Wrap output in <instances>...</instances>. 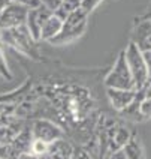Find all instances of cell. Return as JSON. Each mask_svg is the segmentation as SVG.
I'll return each instance as SVG.
<instances>
[{
  "label": "cell",
  "mask_w": 151,
  "mask_h": 159,
  "mask_svg": "<svg viewBox=\"0 0 151 159\" xmlns=\"http://www.w3.org/2000/svg\"><path fill=\"white\" fill-rule=\"evenodd\" d=\"M9 3H11V0H0V14L3 12V9L6 8Z\"/></svg>",
  "instance_id": "obj_25"
},
{
  "label": "cell",
  "mask_w": 151,
  "mask_h": 159,
  "mask_svg": "<svg viewBox=\"0 0 151 159\" xmlns=\"http://www.w3.org/2000/svg\"><path fill=\"white\" fill-rule=\"evenodd\" d=\"M144 54V59H145V62H147V66H148V77L151 80V51H145Z\"/></svg>",
  "instance_id": "obj_22"
},
{
  "label": "cell",
  "mask_w": 151,
  "mask_h": 159,
  "mask_svg": "<svg viewBox=\"0 0 151 159\" xmlns=\"http://www.w3.org/2000/svg\"><path fill=\"white\" fill-rule=\"evenodd\" d=\"M132 42L138 45L142 53L151 51V20H141L139 24H136Z\"/></svg>",
  "instance_id": "obj_10"
},
{
  "label": "cell",
  "mask_w": 151,
  "mask_h": 159,
  "mask_svg": "<svg viewBox=\"0 0 151 159\" xmlns=\"http://www.w3.org/2000/svg\"><path fill=\"white\" fill-rule=\"evenodd\" d=\"M0 48H3V44H2V30H0Z\"/></svg>",
  "instance_id": "obj_26"
},
{
  "label": "cell",
  "mask_w": 151,
  "mask_h": 159,
  "mask_svg": "<svg viewBox=\"0 0 151 159\" xmlns=\"http://www.w3.org/2000/svg\"><path fill=\"white\" fill-rule=\"evenodd\" d=\"M87 18L88 14H85L81 8H78L76 11H73L69 17L63 21V27L60 30V33L54 38L50 44L54 45H66L78 39L87 27Z\"/></svg>",
  "instance_id": "obj_2"
},
{
  "label": "cell",
  "mask_w": 151,
  "mask_h": 159,
  "mask_svg": "<svg viewBox=\"0 0 151 159\" xmlns=\"http://www.w3.org/2000/svg\"><path fill=\"white\" fill-rule=\"evenodd\" d=\"M30 131L33 140H41L45 143H53L58 138L64 137L63 129L53 120L48 119H33L30 120Z\"/></svg>",
  "instance_id": "obj_5"
},
{
  "label": "cell",
  "mask_w": 151,
  "mask_h": 159,
  "mask_svg": "<svg viewBox=\"0 0 151 159\" xmlns=\"http://www.w3.org/2000/svg\"><path fill=\"white\" fill-rule=\"evenodd\" d=\"M136 90H120V89H106V98L111 107L115 111H123L132 104L135 99Z\"/></svg>",
  "instance_id": "obj_9"
},
{
  "label": "cell",
  "mask_w": 151,
  "mask_h": 159,
  "mask_svg": "<svg viewBox=\"0 0 151 159\" xmlns=\"http://www.w3.org/2000/svg\"><path fill=\"white\" fill-rule=\"evenodd\" d=\"M0 159H2V158H0Z\"/></svg>",
  "instance_id": "obj_27"
},
{
  "label": "cell",
  "mask_w": 151,
  "mask_h": 159,
  "mask_svg": "<svg viewBox=\"0 0 151 159\" xmlns=\"http://www.w3.org/2000/svg\"><path fill=\"white\" fill-rule=\"evenodd\" d=\"M141 113L144 119H150L151 117V98H145L141 104Z\"/></svg>",
  "instance_id": "obj_17"
},
{
  "label": "cell",
  "mask_w": 151,
  "mask_h": 159,
  "mask_svg": "<svg viewBox=\"0 0 151 159\" xmlns=\"http://www.w3.org/2000/svg\"><path fill=\"white\" fill-rule=\"evenodd\" d=\"M28 9L30 8H27L21 3L11 2L3 9V12L0 14V30L2 29H12V27H18L24 24Z\"/></svg>",
  "instance_id": "obj_7"
},
{
  "label": "cell",
  "mask_w": 151,
  "mask_h": 159,
  "mask_svg": "<svg viewBox=\"0 0 151 159\" xmlns=\"http://www.w3.org/2000/svg\"><path fill=\"white\" fill-rule=\"evenodd\" d=\"M2 44L17 50L33 62H44V57L39 53L37 42L32 38L26 24H21L12 29H2Z\"/></svg>",
  "instance_id": "obj_1"
},
{
  "label": "cell",
  "mask_w": 151,
  "mask_h": 159,
  "mask_svg": "<svg viewBox=\"0 0 151 159\" xmlns=\"http://www.w3.org/2000/svg\"><path fill=\"white\" fill-rule=\"evenodd\" d=\"M53 14H54L53 11L48 9L46 6H44V5H39V6H36V8L28 9L24 24H26L27 30L30 32L32 38L35 39L36 42L41 41V29H42L45 21L51 17Z\"/></svg>",
  "instance_id": "obj_6"
},
{
  "label": "cell",
  "mask_w": 151,
  "mask_h": 159,
  "mask_svg": "<svg viewBox=\"0 0 151 159\" xmlns=\"http://www.w3.org/2000/svg\"><path fill=\"white\" fill-rule=\"evenodd\" d=\"M103 86L106 89H120V90H136L132 74L129 71V66L126 63L124 51L118 54L112 69L103 78Z\"/></svg>",
  "instance_id": "obj_4"
},
{
  "label": "cell",
  "mask_w": 151,
  "mask_h": 159,
  "mask_svg": "<svg viewBox=\"0 0 151 159\" xmlns=\"http://www.w3.org/2000/svg\"><path fill=\"white\" fill-rule=\"evenodd\" d=\"M0 77L5 80H12V72L9 69L8 62H6V57H5V53H3V48H0Z\"/></svg>",
  "instance_id": "obj_14"
},
{
  "label": "cell",
  "mask_w": 151,
  "mask_h": 159,
  "mask_svg": "<svg viewBox=\"0 0 151 159\" xmlns=\"http://www.w3.org/2000/svg\"><path fill=\"white\" fill-rule=\"evenodd\" d=\"M123 152H124L127 159H144V149L141 141H139V138H138V135L132 134L129 141L124 144Z\"/></svg>",
  "instance_id": "obj_12"
},
{
  "label": "cell",
  "mask_w": 151,
  "mask_h": 159,
  "mask_svg": "<svg viewBox=\"0 0 151 159\" xmlns=\"http://www.w3.org/2000/svg\"><path fill=\"white\" fill-rule=\"evenodd\" d=\"M46 149H48V143L41 141V140H33L32 146H30V152L36 156H39V158L46 152Z\"/></svg>",
  "instance_id": "obj_15"
},
{
  "label": "cell",
  "mask_w": 151,
  "mask_h": 159,
  "mask_svg": "<svg viewBox=\"0 0 151 159\" xmlns=\"http://www.w3.org/2000/svg\"><path fill=\"white\" fill-rule=\"evenodd\" d=\"M72 159H93L87 152L84 150L81 146H75V150H73V155H72Z\"/></svg>",
  "instance_id": "obj_18"
},
{
  "label": "cell",
  "mask_w": 151,
  "mask_h": 159,
  "mask_svg": "<svg viewBox=\"0 0 151 159\" xmlns=\"http://www.w3.org/2000/svg\"><path fill=\"white\" fill-rule=\"evenodd\" d=\"M100 2H102V0H81V9H82L85 14L90 15V14L99 6Z\"/></svg>",
  "instance_id": "obj_16"
},
{
  "label": "cell",
  "mask_w": 151,
  "mask_h": 159,
  "mask_svg": "<svg viewBox=\"0 0 151 159\" xmlns=\"http://www.w3.org/2000/svg\"><path fill=\"white\" fill-rule=\"evenodd\" d=\"M17 159H39V156L33 155L32 152H26V153H21Z\"/></svg>",
  "instance_id": "obj_23"
},
{
  "label": "cell",
  "mask_w": 151,
  "mask_h": 159,
  "mask_svg": "<svg viewBox=\"0 0 151 159\" xmlns=\"http://www.w3.org/2000/svg\"><path fill=\"white\" fill-rule=\"evenodd\" d=\"M78 8H81V0H62L60 6L54 11V15L58 17L62 21H64L73 11H76Z\"/></svg>",
  "instance_id": "obj_13"
},
{
  "label": "cell",
  "mask_w": 151,
  "mask_h": 159,
  "mask_svg": "<svg viewBox=\"0 0 151 159\" xmlns=\"http://www.w3.org/2000/svg\"><path fill=\"white\" fill-rule=\"evenodd\" d=\"M41 2V5H44L46 6L48 9H51V11H55V9L60 6V3H62V0H39Z\"/></svg>",
  "instance_id": "obj_19"
},
{
  "label": "cell",
  "mask_w": 151,
  "mask_h": 159,
  "mask_svg": "<svg viewBox=\"0 0 151 159\" xmlns=\"http://www.w3.org/2000/svg\"><path fill=\"white\" fill-rule=\"evenodd\" d=\"M73 150H75V144L69 138L62 137L50 143L46 152L39 159H72Z\"/></svg>",
  "instance_id": "obj_8"
},
{
  "label": "cell",
  "mask_w": 151,
  "mask_h": 159,
  "mask_svg": "<svg viewBox=\"0 0 151 159\" xmlns=\"http://www.w3.org/2000/svg\"><path fill=\"white\" fill-rule=\"evenodd\" d=\"M144 92H145V98H151V80H148L147 86L144 87Z\"/></svg>",
  "instance_id": "obj_24"
},
{
  "label": "cell",
  "mask_w": 151,
  "mask_h": 159,
  "mask_svg": "<svg viewBox=\"0 0 151 159\" xmlns=\"http://www.w3.org/2000/svg\"><path fill=\"white\" fill-rule=\"evenodd\" d=\"M62 27H63V21L53 14L51 17L45 21L44 26H42V29H41V41L51 42L54 38L60 33Z\"/></svg>",
  "instance_id": "obj_11"
},
{
  "label": "cell",
  "mask_w": 151,
  "mask_h": 159,
  "mask_svg": "<svg viewBox=\"0 0 151 159\" xmlns=\"http://www.w3.org/2000/svg\"><path fill=\"white\" fill-rule=\"evenodd\" d=\"M105 159H127V158H126L124 152H123V149H121V150L112 152V153L106 155V158H105Z\"/></svg>",
  "instance_id": "obj_21"
},
{
  "label": "cell",
  "mask_w": 151,
  "mask_h": 159,
  "mask_svg": "<svg viewBox=\"0 0 151 159\" xmlns=\"http://www.w3.org/2000/svg\"><path fill=\"white\" fill-rule=\"evenodd\" d=\"M124 51V59L126 63L129 66V71L132 74V78L135 83V89L136 90H142L147 83H148V66L144 59L142 51L138 48V45L135 42H130L127 45V48L123 50Z\"/></svg>",
  "instance_id": "obj_3"
},
{
  "label": "cell",
  "mask_w": 151,
  "mask_h": 159,
  "mask_svg": "<svg viewBox=\"0 0 151 159\" xmlns=\"http://www.w3.org/2000/svg\"><path fill=\"white\" fill-rule=\"evenodd\" d=\"M11 2L21 3V5H24V6H27V8H36V6H39V5H41V2H39V0H11Z\"/></svg>",
  "instance_id": "obj_20"
}]
</instances>
